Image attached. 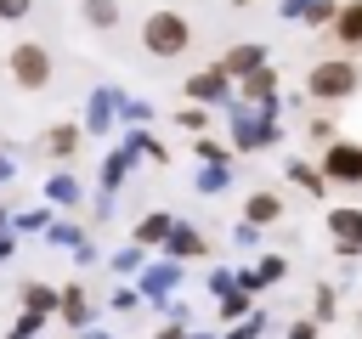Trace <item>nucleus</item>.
Instances as JSON below:
<instances>
[{"mask_svg":"<svg viewBox=\"0 0 362 339\" xmlns=\"http://www.w3.org/2000/svg\"><path fill=\"white\" fill-rule=\"evenodd\" d=\"M187 40H192V28H187L181 11H153V17L141 23V45H147L153 56H181Z\"/></svg>","mask_w":362,"mask_h":339,"instance_id":"obj_1","label":"nucleus"},{"mask_svg":"<svg viewBox=\"0 0 362 339\" xmlns=\"http://www.w3.org/2000/svg\"><path fill=\"white\" fill-rule=\"evenodd\" d=\"M11 79H17L23 90H40V85L51 79V56H45V45H34V40L11 45Z\"/></svg>","mask_w":362,"mask_h":339,"instance_id":"obj_2","label":"nucleus"},{"mask_svg":"<svg viewBox=\"0 0 362 339\" xmlns=\"http://www.w3.org/2000/svg\"><path fill=\"white\" fill-rule=\"evenodd\" d=\"M356 90V62H317L311 68V96H351Z\"/></svg>","mask_w":362,"mask_h":339,"instance_id":"obj_3","label":"nucleus"},{"mask_svg":"<svg viewBox=\"0 0 362 339\" xmlns=\"http://www.w3.org/2000/svg\"><path fill=\"white\" fill-rule=\"evenodd\" d=\"M232 130H238V147L277 141V119H272V107H260V119H255L249 107H232Z\"/></svg>","mask_w":362,"mask_h":339,"instance_id":"obj_4","label":"nucleus"},{"mask_svg":"<svg viewBox=\"0 0 362 339\" xmlns=\"http://www.w3.org/2000/svg\"><path fill=\"white\" fill-rule=\"evenodd\" d=\"M322 175L328 181H362V147L356 141H334L322 153Z\"/></svg>","mask_w":362,"mask_h":339,"instance_id":"obj_5","label":"nucleus"},{"mask_svg":"<svg viewBox=\"0 0 362 339\" xmlns=\"http://www.w3.org/2000/svg\"><path fill=\"white\" fill-rule=\"evenodd\" d=\"M328 237L339 243V254H362V209H334L328 215Z\"/></svg>","mask_w":362,"mask_h":339,"instance_id":"obj_6","label":"nucleus"},{"mask_svg":"<svg viewBox=\"0 0 362 339\" xmlns=\"http://www.w3.org/2000/svg\"><path fill=\"white\" fill-rule=\"evenodd\" d=\"M215 68H221L226 79H249L255 68H266V51H260V45H232V51H226Z\"/></svg>","mask_w":362,"mask_h":339,"instance_id":"obj_7","label":"nucleus"},{"mask_svg":"<svg viewBox=\"0 0 362 339\" xmlns=\"http://www.w3.org/2000/svg\"><path fill=\"white\" fill-rule=\"evenodd\" d=\"M175 282H181V266H175V260H164V266L141 271V294H147V299H164V294H170Z\"/></svg>","mask_w":362,"mask_h":339,"instance_id":"obj_8","label":"nucleus"},{"mask_svg":"<svg viewBox=\"0 0 362 339\" xmlns=\"http://www.w3.org/2000/svg\"><path fill=\"white\" fill-rule=\"evenodd\" d=\"M283 17H294V23H328V17H339V6L334 0H283Z\"/></svg>","mask_w":362,"mask_h":339,"instance_id":"obj_9","label":"nucleus"},{"mask_svg":"<svg viewBox=\"0 0 362 339\" xmlns=\"http://www.w3.org/2000/svg\"><path fill=\"white\" fill-rule=\"evenodd\" d=\"M243 96L260 102V107H277V73H272V68H255V73L243 79Z\"/></svg>","mask_w":362,"mask_h":339,"instance_id":"obj_10","label":"nucleus"},{"mask_svg":"<svg viewBox=\"0 0 362 339\" xmlns=\"http://www.w3.org/2000/svg\"><path fill=\"white\" fill-rule=\"evenodd\" d=\"M62 305V294L51 288V282H23V311H34V316H51Z\"/></svg>","mask_w":362,"mask_h":339,"instance_id":"obj_11","label":"nucleus"},{"mask_svg":"<svg viewBox=\"0 0 362 339\" xmlns=\"http://www.w3.org/2000/svg\"><path fill=\"white\" fill-rule=\"evenodd\" d=\"M187 90H192L198 102H226V73H221V68H209V73H192V79H187Z\"/></svg>","mask_w":362,"mask_h":339,"instance_id":"obj_12","label":"nucleus"},{"mask_svg":"<svg viewBox=\"0 0 362 339\" xmlns=\"http://www.w3.org/2000/svg\"><path fill=\"white\" fill-rule=\"evenodd\" d=\"M74 147H79V130L74 124H51L45 130V153L51 158H74Z\"/></svg>","mask_w":362,"mask_h":339,"instance_id":"obj_13","label":"nucleus"},{"mask_svg":"<svg viewBox=\"0 0 362 339\" xmlns=\"http://www.w3.org/2000/svg\"><path fill=\"white\" fill-rule=\"evenodd\" d=\"M164 249H170L175 260H192V254H204V237H198L192 226H175V232L164 237Z\"/></svg>","mask_w":362,"mask_h":339,"instance_id":"obj_14","label":"nucleus"},{"mask_svg":"<svg viewBox=\"0 0 362 339\" xmlns=\"http://www.w3.org/2000/svg\"><path fill=\"white\" fill-rule=\"evenodd\" d=\"M62 316H68V328H79L85 333V322H90V305H85V294L79 288H62V305H57Z\"/></svg>","mask_w":362,"mask_h":339,"instance_id":"obj_15","label":"nucleus"},{"mask_svg":"<svg viewBox=\"0 0 362 339\" xmlns=\"http://www.w3.org/2000/svg\"><path fill=\"white\" fill-rule=\"evenodd\" d=\"M334 28H339V40H345V45H362V0H351V6L339 11V23H334Z\"/></svg>","mask_w":362,"mask_h":339,"instance_id":"obj_16","label":"nucleus"},{"mask_svg":"<svg viewBox=\"0 0 362 339\" xmlns=\"http://www.w3.org/2000/svg\"><path fill=\"white\" fill-rule=\"evenodd\" d=\"M277 215H283V203H277L272 192H255V198H249V226H266V220H277Z\"/></svg>","mask_w":362,"mask_h":339,"instance_id":"obj_17","label":"nucleus"},{"mask_svg":"<svg viewBox=\"0 0 362 339\" xmlns=\"http://www.w3.org/2000/svg\"><path fill=\"white\" fill-rule=\"evenodd\" d=\"M170 232H175V220H170V215H147V220L136 226V243H164Z\"/></svg>","mask_w":362,"mask_h":339,"instance_id":"obj_18","label":"nucleus"},{"mask_svg":"<svg viewBox=\"0 0 362 339\" xmlns=\"http://www.w3.org/2000/svg\"><path fill=\"white\" fill-rule=\"evenodd\" d=\"M85 23L90 28H113L119 23V0H85Z\"/></svg>","mask_w":362,"mask_h":339,"instance_id":"obj_19","label":"nucleus"},{"mask_svg":"<svg viewBox=\"0 0 362 339\" xmlns=\"http://www.w3.org/2000/svg\"><path fill=\"white\" fill-rule=\"evenodd\" d=\"M124 164H130V147H124V153H113V158L102 164V186H107V192H113V186L124 181Z\"/></svg>","mask_w":362,"mask_h":339,"instance_id":"obj_20","label":"nucleus"},{"mask_svg":"<svg viewBox=\"0 0 362 339\" xmlns=\"http://www.w3.org/2000/svg\"><path fill=\"white\" fill-rule=\"evenodd\" d=\"M221 316H226V322H243V316H249V294H243V288H232V294L221 299Z\"/></svg>","mask_w":362,"mask_h":339,"instance_id":"obj_21","label":"nucleus"},{"mask_svg":"<svg viewBox=\"0 0 362 339\" xmlns=\"http://www.w3.org/2000/svg\"><path fill=\"white\" fill-rule=\"evenodd\" d=\"M260 328H266V316H260V311H249L243 322H232V328H226V339H260Z\"/></svg>","mask_w":362,"mask_h":339,"instance_id":"obj_22","label":"nucleus"},{"mask_svg":"<svg viewBox=\"0 0 362 339\" xmlns=\"http://www.w3.org/2000/svg\"><path fill=\"white\" fill-rule=\"evenodd\" d=\"M107 107H113V90H96L90 96V130H107Z\"/></svg>","mask_w":362,"mask_h":339,"instance_id":"obj_23","label":"nucleus"},{"mask_svg":"<svg viewBox=\"0 0 362 339\" xmlns=\"http://www.w3.org/2000/svg\"><path fill=\"white\" fill-rule=\"evenodd\" d=\"M226 181H232V170H226V164H209V170H198V186H204V192H221Z\"/></svg>","mask_w":362,"mask_h":339,"instance_id":"obj_24","label":"nucleus"},{"mask_svg":"<svg viewBox=\"0 0 362 339\" xmlns=\"http://www.w3.org/2000/svg\"><path fill=\"white\" fill-rule=\"evenodd\" d=\"M45 192H51V203H74V198H79V186H74V175H57V181H51Z\"/></svg>","mask_w":362,"mask_h":339,"instance_id":"obj_25","label":"nucleus"},{"mask_svg":"<svg viewBox=\"0 0 362 339\" xmlns=\"http://www.w3.org/2000/svg\"><path fill=\"white\" fill-rule=\"evenodd\" d=\"M40 322H45V316H34V311H17V322H11V339H34V333H40Z\"/></svg>","mask_w":362,"mask_h":339,"instance_id":"obj_26","label":"nucleus"},{"mask_svg":"<svg viewBox=\"0 0 362 339\" xmlns=\"http://www.w3.org/2000/svg\"><path fill=\"white\" fill-rule=\"evenodd\" d=\"M232 288H238V277H232V271H209V294H215V299H226Z\"/></svg>","mask_w":362,"mask_h":339,"instance_id":"obj_27","label":"nucleus"},{"mask_svg":"<svg viewBox=\"0 0 362 339\" xmlns=\"http://www.w3.org/2000/svg\"><path fill=\"white\" fill-rule=\"evenodd\" d=\"M34 0H0V23H23Z\"/></svg>","mask_w":362,"mask_h":339,"instance_id":"obj_28","label":"nucleus"},{"mask_svg":"<svg viewBox=\"0 0 362 339\" xmlns=\"http://www.w3.org/2000/svg\"><path fill=\"white\" fill-rule=\"evenodd\" d=\"M288 175H294V181H300V186H311V192H322V175H317V170H311V164H294V170H288Z\"/></svg>","mask_w":362,"mask_h":339,"instance_id":"obj_29","label":"nucleus"},{"mask_svg":"<svg viewBox=\"0 0 362 339\" xmlns=\"http://www.w3.org/2000/svg\"><path fill=\"white\" fill-rule=\"evenodd\" d=\"M255 271H260V282H277V277H283V260H277V254H266Z\"/></svg>","mask_w":362,"mask_h":339,"instance_id":"obj_30","label":"nucleus"},{"mask_svg":"<svg viewBox=\"0 0 362 339\" xmlns=\"http://www.w3.org/2000/svg\"><path fill=\"white\" fill-rule=\"evenodd\" d=\"M51 243H74L79 249V226H51Z\"/></svg>","mask_w":362,"mask_h":339,"instance_id":"obj_31","label":"nucleus"},{"mask_svg":"<svg viewBox=\"0 0 362 339\" xmlns=\"http://www.w3.org/2000/svg\"><path fill=\"white\" fill-rule=\"evenodd\" d=\"M113 266H119V271H136V266H141V249H124V254H113Z\"/></svg>","mask_w":362,"mask_h":339,"instance_id":"obj_32","label":"nucleus"},{"mask_svg":"<svg viewBox=\"0 0 362 339\" xmlns=\"http://www.w3.org/2000/svg\"><path fill=\"white\" fill-rule=\"evenodd\" d=\"M328 316H334V294L322 288V294H317V322H328Z\"/></svg>","mask_w":362,"mask_h":339,"instance_id":"obj_33","label":"nucleus"},{"mask_svg":"<svg viewBox=\"0 0 362 339\" xmlns=\"http://www.w3.org/2000/svg\"><path fill=\"white\" fill-rule=\"evenodd\" d=\"M288 339H317V322H294V328H288Z\"/></svg>","mask_w":362,"mask_h":339,"instance_id":"obj_34","label":"nucleus"},{"mask_svg":"<svg viewBox=\"0 0 362 339\" xmlns=\"http://www.w3.org/2000/svg\"><path fill=\"white\" fill-rule=\"evenodd\" d=\"M6 254H11V237H6V232H0V260H6Z\"/></svg>","mask_w":362,"mask_h":339,"instance_id":"obj_35","label":"nucleus"},{"mask_svg":"<svg viewBox=\"0 0 362 339\" xmlns=\"http://www.w3.org/2000/svg\"><path fill=\"white\" fill-rule=\"evenodd\" d=\"M85 339H113V333H96V328H85Z\"/></svg>","mask_w":362,"mask_h":339,"instance_id":"obj_36","label":"nucleus"},{"mask_svg":"<svg viewBox=\"0 0 362 339\" xmlns=\"http://www.w3.org/2000/svg\"><path fill=\"white\" fill-rule=\"evenodd\" d=\"M192 339H204V333H192Z\"/></svg>","mask_w":362,"mask_h":339,"instance_id":"obj_37","label":"nucleus"}]
</instances>
